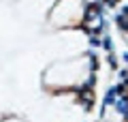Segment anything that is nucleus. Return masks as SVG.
Segmentation results:
<instances>
[{
  "label": "nucleus",
  "instance_id": "f257e3e1",
  "mask_svg": "<svg viewBox=\"0 0 128 122\" xmlns=\"http://www.w3.org/2000/svg\"><path fill=\"white\" fill-rule=\"evenodd\" d=\"M77 99L86 109H92V105H94V90H92L90 84H86L81 90H77Z\"/></svg>",
  "mask_w": 128,
  "mask_h": 122
},
{
  "label": "nucleus",
  "instance_id": "f03ea898",
  "mask_svg": "<svg viewBox=\"0 0 128 122\" xmlns=\"http://www.w3.org/2000/svg\"><path fill=\"white\" fill-rule=\"evenodd\" d=\"M118 111L128 120V96H122V99L118 101Z\"/></svg>",
  "mask_w": 128,
  "mask_h": 122
},
{
  "label": "nucleus",
  "instance_id": "7ed1b4c3",
  "mask_svg": "<svg viewBox=\"0 0 128 122\" xmlns=\"http://www.w3.org/2000/svg\"><path fill=\"white\" fill-rule=\"evenodd\" d=\"M115 96H118V90H115V88H111V90L107 92V96H105V107H109L111 103H115Z\"/></svg>",
  "mask_w": 128,
  "mask_h": 122
},
{
  "label": "nucleus",
  "instance_id": "20e7f679",
  "mask_svg": "<svg viewBox=\"0 0 128 122\" xmlns=\"http://www.w3.org/2000/svg\"><path fill=\"white\" fill-rule=\"evenodd\" d=\"M118 26H120V30H124V32H126L128 30V15H120V17H118Z\"/></svg>",
  "mask_w": 128,
  "mask_h": 122
},
{
  "label": "nucleus",
  "instance_id": "39448f33",
  "mask_svg": "<svg viewBox=\"0 0 128 122\" xmlns=\"http://www.w3.org/2000/svg\"><path fill=\"white\" fill-rule=\"evenodd\" d=\"M102 45H105V49H109V51H113V43H111V39H105V41H100Z\"/></svg>",
  "mask_w": 128,
  "mask_h": 122
},
{
  "label": "nucleus",
  "instance_id": "423d86ee",
  "mask_svg": "<svg viewBox=\"0 0 128 122\" xmlns=\"http://www.w3.org/2000/svg\"><path fill=\"white\" fill-rule=\"evenodd\" d=\"M90 45H100V39H96V36H92V39H90Z\"/></svg>",
  "mask_w": 128,
  "mask_h": 122
},
{
  "label": "nucleus",
  "instance_id": "0eeeda50",
  "mask_svg": "<svg viewBox=\"0 0 128 122\" xmlns=\"http://www.w3.org/2000/svg\"><path fill=\"white\" fill-rule=\"evenodd\" d=\"M107 60H109V64H111V67H113V69H115V67H118V60H115V58H113V56H109V58H107Z\"/></svg>",
  "mask_w": 128,
  "mask_h": 122
},
{
  "label": "nucleus",
  "instance_id": "6e6552de",
  "mask_svg": "<svg viewBox=\"0 0 128 122\" xmlns=\"http://www.w3.org/2000/svg\"><path fill=\"white\" fill-rule=\"evenodd\" d=\"M120 77H122V79L126 81V79H128V71H120Z\"/></svg>",
  "mask_w": 128,
  "mask_h": 122
},
{
  "label": "nucleus",
  "instance_id": "1a4fd4ad",
  "mask_svg": "<svg viewBox=\"0 0 128 122\" xmlns=\"http://www.w3.org/2000/svg\"><path fill=\"white\" fill-rule=\"evenodd\" d=\"M124 60H126V62H128V51H126V54H124Z\"/></svg>",
  "mask_w": 128,
  "mask_h": 122
}]
</instances>
